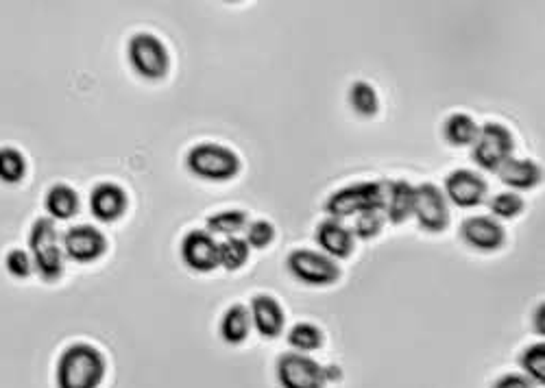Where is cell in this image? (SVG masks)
Segmentation results:
<instances>
[{
  "label": "cell",
  "instance_id": "cell-33",
  "mask_svg": "<svg viewBox=\"0 0 545 388\" xmlns=\"http://www.w3.org/2000/svg\"><path fill=\"white\" fill-rule=\"evenodd\" d=\"M543 310H545V306L541 303V306L535 312V332L541 334V336H543Z\"/></svg>",
  "mask_w": 545,
  "mask_h": 388
},
{
  "label": "cell",
  "instance_id": "cell-2",
  "mask_svg": "<svg viewBox=\"0 0 545 388\" xmlns=\"http://www.w3.org/2000/svg\"><path fill=\"white\" fill-rule=\"evenodd\" d=\"M186 168L205 181H229L240 173V157L223 144L203 142L188 151Z\"/></svg>",
  "mask_w": 545,
  "mask_h": 388
},
{
  "label": "cell",
  "instance_id": "cell-7",
  "mask_svg": "<svg viewBox=\"0 0 545 388\" xmlns=\"http://www.w3.org/2000/svg\"><path fill=\"white\" fill-rule=\"evenodd\" d=\"M286 269L297 282L306 286H330L341 277V269H338V264L330 256L312 249L290 251L286 258Z\"/></svg>",
  "mask_w": 545,
  "mask_h": 388
},
{
  "label": "cell",
  "instance_id": "cell-29",
  "mask_svg": "<svg viewBox=\"0 0 545 388\" xmlns=\"http://www.w3.org/2000/svg\"><path fill=\"white\" fill-rule=\"evenodd\" d=\"M489 208H491L493 216L511 221V218H517L519 214L524 212V199L519 197L517 192H500L491 199Z\"/></svg>",
  "mask_w": 545,
  "mask_h": 388
},
{
  "label": "cell",
  "instance_id": "cell-31",
  "mask_svg": "<svg viewBox=\"0 0 545 388\" xmlns=\"http://www.w3.org/2000/svg\"><path fill=\"white\" fill-rule=\"evenodd\" d=\"M5 269L9 271V275L18 277V280H24V277H29L33 273V262L27 251L11 249L5 258Z\"/></svg>",
  "mask_w": 545,
  "mask_h": 388
},
{
  "label": "cell",
  "instance_id": "cell-18",
  "mask_svg": "<svg viewBox=\"0 0 545 388\" xmlns=\"http://www.w3.org/2000/svg\"><path fill=\"white\" fill-rule=\"evenodd\" d=\"M502 184L513 188L515 192L519 190H532L537 188L541 184V168L535 160H515V157H511L500 171H498Z\"/></svg>",
  "mask_w": 545,
  "mask_h": 388
},
{
  "label": "cell",
  "instance_id": "cell-11",
  "mask_svg": "<svg viewBox=\"0 0 545 388\" xmlns=\"http://www.w3.org/2000/svg\"><path fill=\"white\" fill-rule=\"evenodd\" d=\"M107 251V238L101 234V229L94 225H77L70 227L64 234V253L79 264H88L99 260Z\"/></svg>",
  "mask_w": 545,
  "mask_h": 388
},
{
  "label": "cell",
  "instance_id": "cell-15",
  "mask_svg": "<svg viewBox=\"0 0 545 388\" xmlns=\"http://www.w3.org/2000/svg\"><path fill=\"white\" fill-rule=\"evenodd\" d=\"M251 325L262 338H277L284 330L286 314L282 303L271 295H256L249 306Z\"/></svg>",
  "mask_w": 545,
  "mask_h": 388
},
{
  "label": "cell",
  "instance_id": "cell-8",
  "mask_svg": "<svg viewBox=\"0 0 545 388\" xmlns=\"http://www.w3.org/2000/svg\"><path fill=\"white\" fill-rule=\"evenodd\" d=\"M277 380L282 388H325V369L317 360L288 351L277 360Z\"/></svg>",
  "mask_w": 545,
  "mask_h": 388
},
{
  "label": "cell",
  "instance_id": "cell-3",
  "mask_svg": "<svg viewBox=\"0 0 545 388\" xmlns=\"http://www.w3.org/2000/svg\"><path fill=\"white\" fill-rule=\"evenodd\" d=\"M29 247L33 251V269L44 282H57L64 273V249L51 218H38L31 227Z\"/></svg>",
  "mask_w": 545,
  "mask_h": 388
},
{
  "label": "cell",
  "instance_id": "cell-12",
  "mask_svg": "<svg viewBox=\"0 0 545 388\" xmlns=\"http://www.w3.org/2000/svg\"><path fill=\"white\" fill-rule=\"evenodd\" d=\"M460 236L471 249L482 253L500 251L506 242V232L498 218L493 216H471L460 225Z\"/></svg>",
  "mask_w": 545,
  "mask_h": 388
},
{
  "label": "cell",
  "instance_id": "cell-30",
  "mask_svg": "<svg viewBox=\"0 0 545 388\" xmlns=\"http://www.w3.org/2000/svg\"><path fill=\"white\" fill-rule=\"evenodd\" d=\"M247 245L253 249H266L275 240V225L271 221H253L247 225Z\"/></svg>",
  "mask_w": 545,
  "mask_h": 388
},
{
  "label": "cell",
  "instance_id": "cell-22",
  "mask_svg": "<svg viewBox=\"0 0 545 388\" xmlns=\"http://www.w3.org/2000/svg\"><path fill=\"white\" fill-rule=\"evenodd\" d=\"M249 260V245L245 238L229 236L223 242H218V264L227 271H238Z\"/></svg>",
  "mask_w": 545,
  "mask_h": 388
},
{
  "label": "cell",
  "instance_id": "cell-19",
  "mask_svg": "<svg viewBox=\"0 0 545 388\" xmlns=\"http://www.w3.org/2000/svg\"><path fill=\"white\" fill-rule=\"evenodd\" d=\"M44 208L53 218H57V221H68V218L77 216L81 208L79 194L75 188H70L66 184H55L46 192Z\"/></svg>",
  "mask_w": 545,
  "mask_h": 388
},
{
  "label": "cell",
  "instance_id": "cell-23",
  "mask_svg": "<svg viewBox=\"0 0 545 388\" xmlns=\"http://www.w3.org/2000/svg\"><path fill=\"white\" fill-rule=\"evenodd\" d=\"M349 103L354 107V112L362 118H373L380 112V96L367 81H356L354 86L349 88Z\"/></svg>",
  "mask_w": 545,
  "mask_h": 388
},
{
  "label": "cell",
  "instance_id": "cell-6",
  "mask_svg": "<svg viewBox=\"0 0 545 388\" xmlns=\"http://www.w3.org/2000/svg\"><path fill=\"white\" fill-rule=\"evenodd\" d=\"M129 64L136 75L149 81H160L171 70V55L164 42L153 33H136L127 46Z\"/></svg>",
  "mask_w": 545,
  "mask_h": 388
},
{
  "label": "cell",
  "instance_id": "cell-4",
  "mask_svg": "<svg viewBox=\"0 0 545 388\" xmlns=\"http://www.w3.org/2000/svg\"><path fill=\"white\" fill-rule=\"evenodd\" d=\"M384 188L386 181H362L336 190L325 201V212L336 221H343L347 216H358L367 210H384Z\"/></svg>",
  "mask_w": 545,
  "mask_h": 388
},
{
  "label": "cell",
  "instance_id": "cell-27",
  "mask_svg": "<svg viewBox=\"0 0 545 388\" xmlns=\"http://www.w3.org/2000/svg\"><path fill=\"white\" fill-rule=\"evenodd\" d=\"M519 365L526 371L524 375L535 384H545V345L537 343L530 345L522 356H519Z\"/></svg>",
  "mask_w": 545,
  "mask_h": 388
},
{
  "label": "cell",
  "instance_id": "cell-16",
  "mask_svg": "<svg viewBox=\"0 0 545 388\" xmlns=\"http://www.w3.org/2000/svg\"><path fill=\"white\" fill-rule=\"evenodd\" d=\"M317 245L323 249L325 256L332 260H345L354 253L356 238L354 232L336 218H325L317 227Z\"/></svg>",
  "mask_w": 545,
  "mask_h": 388
},
{
  "label": "cell",
  "instance_id": "cell-14",
  "mask_svg": "<svg viewBox=\"0 0 545 388\" xmlns=\"http://www.w3.org/2000/svg\"><path fill=\"white\" fill-rule=\"evenodd\" d=\"M90 212L101 223H114L127 212V192L114 181H103L90 192Z\"/></svg>",
  "mask_w": 545,
  "mask_h": 388
},
{
  "label": "cell",
  "instance_id": "cell-20",
  "mask_svg": "<svg viewBox=\"0 0 545 388\" xmlns=\"http://www.w3.org/2000/svg\"><path fill=\"white\" fill-rule=\"evenodd\" d=\"M251 332V314L249 308L242 303H234L232 308H227L221 321V338L229 345L245 343Z\"/></svg>",
  "mask_w": 545,
  "mask_h": 388
},
{
  "label": "cell",
  "instance_id": "cell-10",
  "mask_svg": "<svg viewBox=\"0 0 545 388\" xmlns=\"http://www.w3.org/2000/svg\"><path fill=\"white\" fill-rule=\"evenodd\" d=\"M487 181L476 171H467V168H458V171L445 177V199L452 201L456 208H476L487 197Z\"/></svg>",
  "mask_w": 545,
  "mask_h": 388
},
{
  "label": "cell",
  "instance_id": "cell-21",
  "mask_svg": "<svg viewBox=\"0 0 545 388\" xmlns=\"http://www.w3.org/2000/svg\"><path fill=\"white\" fill-rule=\"evenodd\" d=\"M478 123L469 114H452L445 120L443 125V136L452 144V147H471L478 138Z\"/></svg>",
  "mask_w": 545,
  "mask_h": 388
},
{
  "label": "cell",
  "instance_id": "cell-26",
  "mask_svg": "<svg viewBox=\"0 0 545 388\" xmlns=\"http://www.w3.org/2000/svg\"><path fill=\"white\" fill-rule=\"evenodd\" d=\"M27 175V160L18 149H0V181L5 184H18Z\"/></svg>",
  "mask_w": 545,
  "mask_h": 388
},
{
  "label": "cell",
  "instance_id": "cell-24",
  "mask_svg": "<svg viewBox=\"0 0 545 388\" xmlns=\"http://www.w3.org/2000/svg\"><path fill=\"white\" fill-rule=\"evenodd\" d=\"M288 345L297 349L299 354H308V351H317L323 345V332L312 323H297L293 330L288 332Z\"/></svg>",
  "mask_w": 545,
  "mask_h": 388
},
{
  "label": "cell",
  "instance_id": "cell-5",
  "mask_svg": "<svg viewBox=\"0 0 545 388\" xmlns=\"http://www.w3.org/2000/svg\"><path fill=\"white\" fill-rule=\"evenodd\" d=\"M515 151V138L508 127L502 123H487L478 131L476 142L471 144V160L482 171L498 173L500 168L511 160Z\"/></svg>",
  "mask_w": 545,
  "mask_h": 388
},
{
  "label": "cell",
  "instance_id": "cell-13",
  "mask_svg": "<svg viewBox=\"0 0 545 388\" xmlns=\"http://www.w3.org/2000/svg\"><path fill=\"white\" fill-rule=\"evenodd\" d=\"M181 260L192 271L210 273L218 266V242L210 232L192 229L181 240Z\"/></svg>",
  "mask_w": 545,
  "mask_h": 388
},
{
  "label": "cell",
  "instance_id": "cell-28",
  "mask_svg": "<svg viewBox=\"0 0 545 388\" xmlns=\"http://www.w3.org/2000/svg\"><path fill=\"white\" fill-rule=\"evenodd\" d=\"M384 210H367L356 216V223H354V238H360V240H373L375 236H378L382 232L384 227Z\"/></svg>",
  "mask_w": 545,
  "mask_h": 388
},
{
  "label": "cell",
  "instance_id": "cell-1",
  "mask_svg": "<svg viewBox=\"0 0 545 388\" xmlns=\"http://www.w3.org/2000/svg\"><path fill=\"white\" fill-rule=\"evenodd\" d=\"M105 358L99 349L88 343H75L57 360V388H99L105 380Z\"/></svg>",
  "mask_w": 545,
  "mask_h": 388
},
{
  "label": "cell",
  "instance_id": "cell-9",
  "mask_svg": "<svg viewBox=\"0 0 545 388\" xmlns=\"http://www.w3.org/2000/svg\"><path fill=\"white\" fill-rule=\"evenodd\" d=\"M413 216L417 218L423 232L441 234L450 225V205L441 188L434 184H421L415 188V210Z\"/></svg>",
  "mask_w": 545,
  "mask_h": 388
},
{
  "label": "cell",
  "instance_id": "cell-32",
  "mask_svg": "<svg viewBox=\"0 0 545 388\" xmlns=\"http://www.w3.org/2000/svg\"><path fill=\"white\" fill-rule=\"evenodd\" d=\"M493 388H535V382L526 378L524 373H506L493 384Z\"/></svg>",
  "mask_w": 545,
  "mask_h": 388
},
{
  "label": "cell",
  "instance_id": "cell-25",
  "mask_svg": "<svg viewBox=\"0 0 545 388\" xmlns=\"http://www.w3.org/2000/svg\"><path fill=\"white\" fill-rule=\"evenodd\" d=\"M208 232L210 234H223V236H234L240 229L247 227V212L242 210H225V212H216L208 216Z\"/></svg>",
  "mask_w": 545,
  "mask_h": 388
},
{
  "label": "cell",
  "instance_id": "cell-17",
  "mask_svg": "<svg viewBox=\"0 0 545 388\" xmlns=\"http://www.w3.org/2000/svg\"><path fill=\"white\" fill-rule=\"evenodd\" d=\"M415 210V186L406 179L386 181L384 188V218L393 225L406 223Z\"/></svg>",
  "mask_w": 545,
  "mask_h": 388
}]
</instances>
